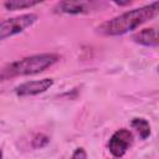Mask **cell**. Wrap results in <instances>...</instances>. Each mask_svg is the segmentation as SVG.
<instances>
[{
  "label": "cell",
  "mask_w": 159,
  "mask_h": 159,
  "mask_svg": "<svg viewBox=\"0 0 159 159\" xmlns=\"http://www.w3.org/2000/svg\"><path fill=\"white\" fill-rule=\"evenodd\" d=\"M43 137H45L43 134H39V135H36V138L34 139V147H35V148H42V147H43V144L41 143V142H42L41 139H42Z\"/></svg>",
  "instance_id": "obj_11"
},
{
  "label": "cell",
  "mask_w": 159,
  "mask_h": 159,
  "mask_svg": "<svg viewBox=\"0 0 159 159\" xmlns=\"http://www.w3.org/2000/svg\"><path fill=\"white\" fill-rule=\"evenodd\" d=\"M53 84L52 78H42V80H35V81H27L15 87V93L19 97H26V96H36L40 93L46 92L50 89Z\"/></svg>",
  "instance_id": "obj_5"
},
{
  "label": "cell",
  "mask_w": 159,
  "mask_h": 159,
  "mask_svg": "<svg viewBox=\"0 0 159 159\" xmlns=\"http://www.w3.org/2000/svg\"><path fill=\"white\" fill-rule=\"evenodd\" d=\"M71 159H87V153H86V150L83 148H77L73 152Z\"/></svg>",
  "instance_id": "obj_10"
},
{
  "label": "cell",
  "mask_w": 159,
  "mask_h": 159,
  "mask_svg": "<svg viewBox=\"0 0 159 159\" xmlns=\"http://www.w3.org/2000/svg\"><path fill=\"white\" fill-rule=\"evenodd\" d=\"M0 159H2V150L0 149Z\"/></svg>",
  "instance_id": "obj_12"
},
{
  "label": "cell",
  "mask_w": 159,
  "mask_h": 159,
  "mask_svg": "<svg viewBox=\"0 0 159 159\" xmlns=\"http://www.w3.org/2000/svg\"><path fill=\"white\" fill-rule=\"evenodd\" d=\"M159 12V2L154 1L149 5L129 10L108 21L101 24L97 30L106 36H119L135 30L144 22L154 19Z\"/></svg>",
  "instance_id": "obj_1"
},
{
  "label": "cell",
  "mask_w": 159,
  "mask_h": 159,
  "mask_svg": "<svg viewBox=\"0 0 159 159\" xmlns=\"http://www.w3.org/2000/svg\"><path fill=\"white\" fill-rule=\"evenodd\" d=\"M37 19L39 16L36 14L30 12L0 21V41L24 32L26 29L31 27L37 21Z\"/></svg>",
  "instance_id": "obj_3"
},
{
  "label": "cell",
  "mask_w": 159,
  "mask_h": 159,
  "mask_svg": "<svg viewBox=\"0 0 159 159\" xmlns=\"http://www.w3.org/2000/svg\"><path fill=\"white\" fill-rule=\"evenodd\" d=\"M96 5L94 2H84V1H61L56 5V12L61 14H70V15H78L84 14L91 10V7Z\"/></svg>",
  "instance_id": "obj_6"
},
{
  "label": "cell",
  "mask_w": 159,
  "mask_h": 159,
  "mask_svg": "<svg viewBox=\"0 0 159 159\" xmlns=\"http://www.w3.org/2000/svg\"><path fill=\"white\" fill-rule=\"evenodd\" d=\"M133 143V134L129 129L120 128L116 130L108 142V149L114 158H122Z\"/></svg>",
  "instance_id": "obj_4"
},
{
  "label": "cell",
  "mask_w": 159,
  "mask_h": 159,
  "mask_svg": "<svg viewBox=\"0 0 159 159\" xmlns=\"http://www.w3.org/2000/svg\"><path fill=\"white\" fill-rule=\"evenodd\" d=\"M132 40L139 45L143 46H148V47H157L159 43V39H158V32L154 27H149V29H143L142 31L134 34L132 36Z\"/></svg>",
  "instance_id": "obj_7"
},
{
  "label": "cell",
  "mask_w": 159,
  "mask_h": 159,
  "mask_svg": "<svg viewBox=\"0 0 159 159\" xmlns=\"http://www.w3.org/2000/svg\"><path fill=\"white\" fill-rule=\"evenodd\" d=\"M58 58L60 57L56 53H39V55L24 57L6 66L0 72V78L30 76V75L40 73L47 70L48 67L53 66L58 61Z\"/></svg>",
  "instance_id": "obj_2"
},
{
  "label": "cell",
  "mask_w": 159,
  "mask_h": 159,
  "mask_svg": "<svg viewBox=\"0 0 159 159\" xmlns=\"http://www.w3.org/2000/svg\"><path fill=\"white\" fill-rule=\"evenodd\" d=\"M40 1H31V0H11V1H5L4 7L7 10H22V9H29L35 5H39Z\"/></svg>",
  "instance_id": "obj_9"
},
{
  "label": "cell",
  "mask_w": 159,
  "mask_h": 159,
  "mask_svg": "<svg viewBox=\"0 0 159 159\" xmlns=\"http://www.w3.org/2000/svg\"><path fill=\"white\" fill-rule=\"evenodd\" d=\"M130 125L138 132L142 139H147L150 135V125L149 122L144 118H133L130 122Z\"/></svg>",
  "instance_id": "obj_8"
}]
</instances>
